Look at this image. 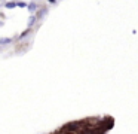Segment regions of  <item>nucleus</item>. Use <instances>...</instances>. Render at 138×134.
<instances>
[]
</instances>
